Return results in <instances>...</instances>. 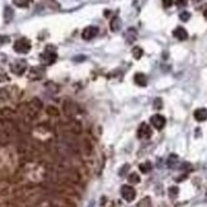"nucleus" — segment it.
Segmentation results:
<instances>
[{
  "label": "nucleus",
  "mask_w": 207,
  "mask_h": 207,
  "mask_svg": "<svg viewBox=\"0 0 207 207\" xmlns=\"http://www.w3.org/2000/svg\"><path fill=\"white\" fill-rule=\"evenodd\" d=\"M14 51L18 54H28L31 51V42L27 38H19L14 43Z\"/></svg>",
  "instance_id": "f257e3e1"
},
{
  "label": "nucleus",
  "mask_w": 207,
  "mask_h": 207,
  "mask_svg": "<svg viewBox=\"0 0 207 207\" xmlns=\"http://www.w3.org/2000/svg\"><path fill=\"white\" fill-rule=\"evenodd\" d=\"M56 57H57V55L55 52V50L52 48V46H48L45 52L41 55V61L45 65H51L52 62L56 61Z\"/></svg>",
  "instance_id": "f03ea898"
},
{
  "label": "nucleus",
  "mask_w": 207,
  "mask_h": 207,
  "mask_svg": "<svg viewBox=\"0 0 207 207\" xmlns=\"http://www.w3.org/2000/svg\"><path fill=\"white\" fill-rule=\"evenodd\" d=\"M25 69H27V62L24 60H17L10 66L12 73H14L15 75H22L25 71Z\"/></svg>",
  "instance_id": "7ed1b4c3"
},
{
  "label": "nucleus",
  "mask_w": 207,
  "mask_h": 207,
  "mask_svg": "<svg viewBox=\"0 0 207 207\" xmlns=\"http://www.w3.org/2000/svg\"><path fill=\"white\" fill-rule=\"evenodd\" d=\"M121 194H122V197L127 202L134 201L135 197H136V192L131 186H123L122 188H121Z\"/></svg>",
  "instance_id": "20e7f679"
},
{
  "label": "nucleus",
  "mask_w": 207,
  "mask_h": 207,
  "mask_svg": "<svg viewBox=\"0 0 207 207\" xmlns=\"http://www.w3.org/2000/svg\"><path fill=\"white\" fill-rule=\"evenodd\" d=\"M98 32H99V29H98V27H94V25H89V27H87L84 31H83V33H81V37L84 38V40H92V38H94L98 34Z\"/></svg>",
  "instance_id": "39448f33"
},
{
  "label": "nucleus",
  "mask_w": 207,
  "mask_h": 207,
  "mask_svg": "<svg viewBox=\"0 0 207 207\" xmlns=\"http://www.w3.org/2000/svg\"><path fill=\"white\" fill-rule=\"evenodd\" d=\"M150 122L151 125L155 127V128H158V130H161V128L165 126V118H164L161 115H154L150 119Z\"/></svg>",
  "instance_id": "423d86ee"
},
{
  "label": "nucleus",
  "mask_w": 207,
  "mask_h": 207,
  "mask_svg": "<svg viewBox=\"0 0 207 207\" xmlns=\"http://www.w3.org/2000/svg\"><path fill=\"white\" fill-rule=\"evenodd\" d=\"M137 135H139L140 139H149V137L151 136V130H150V127L146 125V123H141L140 128H139V131H137Z\"/></svg>",
  "instance_id": "0eeeda50"
},
{
  "label": "nucleus",
  "mask_w": 207,
  "mask_h": 207,
  "mask_svg": "<svg viewBox=\"0 0 207 207\" xmlns=\"http://www.w3.org/2000/svg\"><path fill=\"white\" fill-rule=\"evenodd\" d=\"M45 74L43 67H32L29 71V79H41Z\"/></svg>",
  "instance_id": "6e6552de"
},
{
  "label": "nucleus",
  "mask_w": 207,
  "mask_h": 207,
  "mask_svg": "<svg viewBox=\"0 0 207 207\" xmlns=\"http://www.w3.org/2000/svg\"><path fill=\"white\" fill-rule=\"evenodd\" d=\"M173 36H174L177 40H179V41H184V40H187V37H188V33H187V31H186L183 27H177V28L173 31Z\"/></svg>",
  "instance_id": "1a4fd4ad"
},
{
  "label": "nucleus",
  "mask_w": 207,
  "mask_h": 207,
  "mask_svg": "<svg viewBox=\"0 0 207 207\" xmlns=\"http://www.w3.org/2000/svg\"><path fill=\"white\" fill-rule=\"evenodd\" d=\"M193 116L198 122H203V121L207 119V109L206 108H198V109L194 111Z\"/></svg>",
  "instance_id": "9d476101"
},
{
  "label": "nucleus",
  "mask_w": 207,
  "mask_h": 207,
  "mask_svg": "<svg viewBox=\"0 0 207 207\" xmlns=\"http://www.w3.org/2000/svg\"><path fill=\"white\" fill-rule=\"evenodd\" d=\"M135 83L139 85V87H146V85H148V77L142 73H137L135 75Z\"/></svg>",
  "instance_id": "9b49d317"
},
{
  "label": "nucleus",
  "mask_w": 207,
  "mask_h": 207,
  "mask_svg": "<svg viewBox=\"0 0 207 207\" xmlns=\"http://www.w3.org/2000/svg\"><path fill=\"white\" fill-rule=\"evenodd\" d=\"M109 27H111L112 32H118L121 29V19L118 18V17H115V18L111 21Z\"/></svg>",
  "instance_id": "f8f14e48"
},
{
  "label": "nucleus",
  "mask_w": 207,
  "mask_h": 207,
  "mask_svg": "<svg viewBox=\"0 0 207 207\" xmlns=\"http://www.w3.org/2000/svg\"><path fill=\"white\" fill-rule=\"evenodd\" d=\"M13 17H14V12L10 6H5V9H4V21L6 23H9L12 19H13Z\"/></svg>",
  "instance_id": "ddd939ff"
},
{
  "label": "nucleus",
  "mask_w": 207,
  "mask_h": 207,
  "mask_svg": "<svg viewBox=\"0 0 207 207\" xmlns=\"http://www.w3.org/2000/svg\"><path fill=\"white\" fill-rule=\"evenodd\" d=\"M142 55H144V50L141 48V47H134V50H132V56L136 58V60H139V58H141L142 57Z\"/></svg>",
  "instance_id": "4468645a"
},
{
  "label": "nucleus",
  "mask_w": 207,
  "mask_h": 207,
  "mask_svg": "<svg viewBox=\"0 0 207 207\" xmlns=\"http://www.w3.org/2000/svg\"><path fill=\"white\" fill-rule=\"evenodd\" d=\"M140 169L142 173H149V171L151 170V164L149 161H146V163H142L141 165H140Z\"/></svg>",
  "instance_id": "2eb2a0df"
},
{
  "label": "nucleus",
  "mask_w": 207,
  "mask_h": 207,
  "mask_svg": "<svg viewBox=\"0 0 207 207\" xmlns=\"http://www.w3.org/2000/svg\"><path fill=\"white\" fill-rule=\"evenodd\" d=\"M14 4L15 5H18L21 8H25V6H28V4L31 3V0H13Z\"/></svg>",
  "instance_id": "dca6fc26"
},
{
  "label": "nucleus",
  "mask_w": 207,
  "mask_h": 207,
  "mask_svg": "<svg viewBox=\"0 0 207 207\" xmlns=\"http://www.w3.org/2000/svg\"><path fill=\"white\" fill-rule=\"evenodd\" d=\"M189 18H191V13H189V12H182V13L179 14V19L183 21V22L189 21Z\"/></svg>",
  "instance_id": "f3484780"
},
{
  "label": "nucleus",
  "mask_w": 207,
  "mask_h": 207,
  "mask_svg": "<svg viewBox=\"0 0 207 207\" xmlns=\"http://www.w3.org/2000/svg\"><path fill=\"white\" fill-rule=\"evenodd\" d=\"M128 179H130L131 183H139L140 182V177H139L137 173H132L130 177H128Z\"/></svg>",
  "instance_id": "a211bd4d"
},
{
  "label": "nucleus",
  "mask_w": 207,
  "mask_h": 207,
  "mask_svg": "<svg viewBox=\"0 0 207 207\" xmlns=\"http://www.w3.org/2000/svg\"><path fill=\"white\" fill-rule=\"evenodd\" d=\"M175 164H177V155H170V158H169V160H168V165H169L170 168H173Z\"/></svg>",
  "instance_id": "6ab92c4d"
},
{
  "label": "nucleus",
  "mask_w": 207,
  "mask_h": 207,
  "mask_svg": "<svg viewBox=\"0 0 207 207\" xmlns=\"http://www.w3.org/2000/svg\"><path fill=\"white\" fill-rule=\"evenodd\" d=\"M161 107H163V100L160 98H155V100H154V108L155 109H160Z\"/></svg>",
  "instance_id": "aec40b11"
},
{
  "label": "nucleus",
  "mask_w": 207,
  "mask_h": 207,
  "mask_svg": "<svg viewBox=\"0 0 207 207\" xmlns=\"http://www.w3.org/2000/svg\"><path fill=\"white\" fill-rule=\"evenodd\" d=\"M47 113L54 115V116H57V115H58V111H57L56 108H54V107H48V108H47Z\"/></svg>",
  "instance_id": "412c9836"
},
{
  "label": "nucleus",
  "mask_w": 207,
  "mask_h": 207,
  "mask_svg": "<svg viewBox=\"0 0 207 207\" xmlns=\"http://www.w3.org/2000/svg\"><path fill=\"white\" fill-rule=\"evenodd\" d=\"M169 194H170L171 197H175V196L178 194V188H177V187H171V188H169Z\"/></svg>",
  "instance_id": "4be33fe9"
},
{
  "label": "nucleus",
  "mask_w": 207,
  "mask_h": 207,
  "mask_svg": "<svg viewBox=\"0 0 207 207\" xmlns=\"http://www.w3.org/2000/svg\"><path fill=\"white\" fill-rule=\"evenodd\" d=\"M161 3H163L164 8H169V6H171V4H173V0H161Z\"/></svg>",
  "instance_id": "5701e85b"
},
{
  "label": "nucleus",
  "mask_w": 207,
  "mask_h": 207,
  "mask_svg": "<svg viewBox=\"0 0 207 207\" xmlns=\"http://www.w3.org/2000/svg\"><path fill=\"white\" fill-rule=\"evenodd\" d=\"M175 3L178 6H186L187 5V0H175Z\"/></svg>",
  "instance_id": "b1692460"
},
{
  "label": "nucleus",
  "mask_w": 207,
  "mask_h": 207,
  "mask_svg": "<svg viewBox=\"0 0 207 207\" xmlns=\"http://www.w3.org/2000/svg\"><path fill=\"white\" fill-rule=\"evenodd\" d=\"M8 41H9V38H8V37H3V36H0V45L5 43V42H8Z\"/></svg>",
  "instance_id": "393cba45"
},
{
  "label": "nucleus",
  "mask_w": 207,
  "mask_h": 207,
  "mask_svg": "<svg viewBox=\"0 0 207 207\" xmlns=\"http://www.w3.org/2000/svg\"><path fill=\"white\" fill-rule=\"evenodd\" d=\"M93 206H94V202H92V203H90V206H89V207H93Z\"/></svg>",
  "instance_id": "a878e982"
},
{
  "label": "nucleus",
  "mask_w": 207,
  "mask_h": 207,
  "mask_svg": "<svg viewBox=\"0 0 207 207\" xmlns=\"http://www.w3.org/2000/svg\"><path fill=\"white\" fill-rule=\"evenodd\" d=\"M196 2H197V0H196Z\"/></svg>",
  "instance_id": "bb28decb"
}]
</instances>
